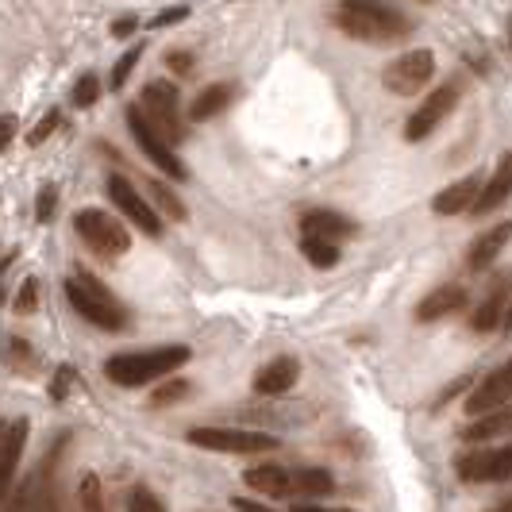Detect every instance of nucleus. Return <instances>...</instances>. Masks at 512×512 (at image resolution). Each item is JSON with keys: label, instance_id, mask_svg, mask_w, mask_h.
Segmentation results:
<instances>
[{"label": "nucleus", "instance_id": "obj_1", "mask_svg": "<svg viewBox=\"0 0 512 512\" xmlns=\"http://www.w3.org/2000/svg\"><path fill=\"white\" fill-rule=\"evenodd\" d=\"M193 359V351L185 343H170V347H154V351H120L104 362V378L116 382L120 389H143L151 382L170 378Z\"/></svg>", "mask_w": 512, "mask_h": 512}, {"label": "nucleus", "instance_id": "obj_2", "mask_svg": "<svg viewBox=\"0 0 512 512\" xmlns=\"http://www.w3.org/2000/svg\"><path fill=\"white\" fill-rule=\"evenodd\" d=\"M335 27L359 43H401L412 35L409 20L393 8H382L378 0H343L335 12Z\"/></svg>", "mask_w": 512, "mask_h": 512}, {"label": "nucleus", "instance_id": "obj_3", "mask_svg": "<svg viewBox=\"0 0 512 512\" xmlns=\"http://www.w3.org/2000/svg\"><path fill=\"white\" fill-rule=\"evenodd\" d=\"M66 301H70V308H74L81 320H89L101 332H124L131 324L128 308L112 297V289H104L89 274H70L66 278Z\"/></svg>", "mask_w": 512, "mask_h": 512}, {"label": "nucleus", "instance_id": "obj_4", "mask_svg": "<svg viewBox=\"0 0 512 512\" xmlns=\"http://www.w3.org/2000/svg\"><path fill=\"white\" fill-rule=\"evenodd\" d=\"M185 439L201 451L212 455H266V451H278L282 443L270 432H251V428H220V424H208V428H189Z\"/></svg>", "mask_w": 512, "mask_h": 512}, {"label": "nucleus", "instance_id": "obj_5", "mask_svg": "<svg viewBox=\"0 0 512 512\" xmlns=\"http://www.w3.org/2000/svg\"><path fill=\"white\" fill-rule=\"evenodd\" d=\"M74 228H77V235H81V243H85L93 255H101V258L128 255L131 235L112 212H104V208H81L74 216Z\"/></svg>", "mask_w": 512, "mask_h": 512}, {"label": "nucleus", "instance_id": "obj_6", "mask_svg": "<svg viewBox=\"0 0 512 512\" xmlns=\"http://www.w3.org/2000/svg\"><path fill=\"white\" fill-rule=\"evenodd\" d=\"M124 120H128V131L135 135V147L147 154V158H151V162L162 170V174H166V178H170V181L189 178V166H185V162L178 158V151L170 147V139H166V135H162V131L147 120V112H143V108H135V104H131Z\"/></svg>", "mask_w": 512, "mask_h": 512}, {"label": "nucleus", "instance_id": "obj_7", "mask_svg": "<svg viewBox=\"0 0 512 512\" xmlns=\"http://www.w3.org/2000/svg\"><path fill=\"white\" fill-rule=\"evenodd\" d=\"M432 77H436V54L428 51V47H420V51L397 54V58L385 66L382 85L389 93H397V97H416V93L428 89Z\"/></svg>", "mask_w": 512, "mask_h": 512}, {"label": "nucleus", "instance_id": "obj_8", "mask_svg": "<svg viewBox=\"0 0 512 512\" xmlns=\"http://www.w3.org/2000/svg\"><path fill=\"white\" fill-rule=\"evenodd\" d=\"M139 108L147 112V120H151L154 128L162 131L170 143H181V139H185V124H181V116H178V85H174V81H147Z\"/></svg>", "mask_w": 512, "mask_h": 512}, {"label": "nucleus", "instance_id": "obj_9", "mask_svg": "<svg viewBox=\"0 0 512 512\" xmlns=\"http://www.w3.org/2000/svg\"><path fill=\"white\" fill-rule=\"evenodd\" d=\"M108 201L120 208L143 235H162V216H158V208L147 205V197H143L124 174H112V178H108Z\"/></svg>", "mask_w": 512, "mask_h": 512}, {"label": "nucleus", "instance_id": "obj_10", "mask_svg": "<svg viewBox=\"0 0 512 512\" xmlns=\"http://www.w3.org/2000/svg\"><path fill=\"white\" fill-rule=\"evenodd\" d=\"M455 104H459V85H439V89H432V93L420 101V108L405 120V139H409V143L428 139V135L451 116Z\"/></svg>", "mask_w": 512, "mask_h": 512}, {"label": "nucleus", "instance_id": "obj_11", "mask_svg": "<svg viewBox=\"0 0 512 512\" xmlns=\"http://www.w3.org/2000/svg\"><path fill=\"white\" fill-rule=\"evenodd\" d=\"M512 401V359H505L497 370H489L482 382L466 393V416H486V412L505 409Z\"/></svg>", "mask_w": 512, "mask_h": 512}, {"label": "nucleus", "instance_id": "obj_12", "mask_svg": "<svg viewBox=\"0 0 512 512\" xmlns=\"http://www.w3.org/2000/svg\"><path fill=\"white\" fill-rule=\"evenodd\" d=\"M509 297H512V274H509V270H501V274L493 278V285L486 289L482 305L474 308V316H470V332H474V335L497 332V328H501V320H505Z\"/></svg>", "mask_w": 512, "mask_h": 512}, {"label": "nucleus", "instance_id": "obj_13", "mask_svg": "<svg viewBox=\"0 0 512 512\" xmlns=\"http://www.w3.org/2000/svg\"><path fill=\"white\" fill-rule=\"evenodd\" d=\"M27 447V420H0V501L12 493V478H16V466Z\"/></svg>", "mask_w": 512, "mask_h": 512}, {"label": "nucleus", "instance_id": "obj_14", "mask_svg": "<svg viewBox=\"0 0 512 512\" xmlns=\"http://www.w3.org/2000/svg\"><path fill=\"white\" fill-rule=\"evenodd\" d=\"M482 189H486L482 170H478V174H466V178L451 181L443 193H436L432 212H436V216H462V212H474L478 197H482Z\"/></svg>", "mask_w": 512, "mask_h": 512}, {"label": "nucleus", "instance_id": "obj_15", "mask_svg": "<svg viewBox=\"0 0 512 512\" xmlns=\"http://www.w3.org/2000/svg\"><path fill=\"white\" fill-rule=\"evenodd\" d=\"M297 378H301V362L293 359V355H278V359H270L258 370L251 389H255L258 397H285L297 385Z\"/></svg>", "mask_w": 512, "mask_h": 512}, {"label": "nucleus", "instance_id": "obj_16", "mask_svg": "<svg viewBox=\"0 0 512 512\" xmlns=\"http://www.w3.org/2000/svg\"><path fill=\"white\" fill-rule=\"evenodd\" d=\"M509 239H512V220H501L497 228L482 231V235L470 243V251H466V270H474V274L489 270V266L501 258V251L509 247Z\"/></svg>", "mask_w": 512, "mask_h": 512}, {"label": "nucleus", "instance_id": "obj_17", "mask_svg": "<svg viewBox=\"0 0 512 512\" xmlns=\"http://www.w3.org/2000/svg\"><path fill=\"white\" fill-rule=\"evenodd\" d=\"M359 231L355 220H347L343 212H332V208H308L305 216H301V235H316V239H351Z\"/></svg>", "mask_w": 512, "mask_h": 512}, {"label": "nucleus", "instance_id": "obj_18", "mask_svg": "<svg viewBox=\"0 0 512 512\" xmlns=\"http://www.w3.org/2000/svg\"><path fill=\"white\" fill-rule=\"evenodd\" d=\"M462 305H466V289L462 285H439L428 297H420L412 316H416V324H436V320H447L451 312H459Z\"/></svg>", "mask_w": 512, "mask_h": 512}, {"label": "nucleus", "instance_id": "obj_19", "mask_svg": "<svg viewBox=\"0 0 512 512\" xmlns=\"http://www.w3.org/2000/svg\"><path fill=\"white\" fill-rule=\"evenodd\" d=\"M512 197V151L501 154V162H497V170L486 178V189H482V197H478V205L470 216H489V212H497V208L505 205Z\"/></svg>", "mask_w": 512, "mask_h": 512}, {"label": "nucleus", "instance_id": "obj_20", "mask_svg": "<svg viewBox=\"0 0 512 512\" xmlns=\"http://www.w3.org/2000/svg\"><path fill=\"white\" fill-rule=\"evenodd\" d=\"M231 101H235V85H231V81H212V85H205V89L193 97V104H189V120H193V124H205V120H212V116L228 112Z\"/></svg>", "mask_w": 512, "mask_h": 512}, {"label": "nucleus", "instance_id": "obj_21", "mask_svg": "<svg viewBox=\"0 0 512 512\" xmlns=\"http://www.w3.org/2000/svg\"><path fill=\"white\" fill-rule=\"evenodd\" d=\"M243 482L262 493V497H289L293 493V474L278 466V462H262V466H251L247 474H243Z\"/></svg>", "mask_w": 512, "mask_h": 512}, {"label": "nucleus", "instance_id": "obj_22", "mask_svg": "<svg viewBox=\"0 0 512 512\" xmlns=\"http://www.w3.org/2000/svg\"><path fill=\"white\" fill-rule=\"evenodd\" d=\"M509 432H512V409H497V412H486L482 420L474 416L459 432V439L462 443H489V439L509 436Z\"/></svg>", "mask_w": 512, "mask_h": 512}, {"label": "nucleus", "instance_id": "obj_23", "mask_svg": "<svg viewBox=\"0 0 512 512\" xmlns=\"http://www.w3.org/2000/svg\"><path fill=\"white\" fill-rule=\"evenodd\" d=\"M332 489L335 478L332 470H324V466H305V470L293 474V493H301V497H328Z\"/></svg>", "mask_w": 512, "mask_h": 512}, {"label": "nucleus", "instance_id": "obj_24", "mask_svg": "<svg viewBox=\"0 0 512 512\" xmlns=\"http://www.w3.org/2000/svg\"><path fill=\"white\" fill-rule=\"evenodd\" d=\"M489 459H493V451H462L459 459H455V470H459V478L466 486H482L489 482Z\"/></svg>", "mask_w": 512, "mask_h": 512}, {"label": "nucleus", "instance_id": "obj_25", "mask_svg": "<svg viewBox=\"0 0 512 512\" xmlns=\"http://www.w3.org/2000/svg\"><path fill=\"white\" fill-rule=\"evenodd\" d=\"M301 255H305L316 270H332V266H339V243L316 239V235H301Z\"/></svg>", "mask_w": 512, "mask_h": 512}, {"label": "nucleus", "instance_id": "obj_26", "mask_svg": "<svg viewBox=\"0 0 512 512\" xmlns=\"http://www.w3.org/2000/svg\"><path fill=\"white\" fill-rule=\"evenodd\" d=\"M77 509L81 512H108V505H104V482L93 474V470H85V474H81V482H77Z\"/></svg>", "mask_w": 512, "mask_h": 512}, {"label": "nucleus", "instance_id": "obj_27", "mask_svg": "<svg viewBox=\"0 0 512 512\" xmlns=\"http://www.w3.org/2000/svg\"><path fill=\"white\" fill-rule=\"evenodd\" d=\"M147 193L154 197V208H158V212H166L170 220H185V216H189V208L181 205V197L166 185V181H151V185H147Z\"/></svg>", "mask_w": 512, "mask_h": 512}, {"label": "nucleus", "instance_id": "obj_28", "mask_svg": "<svg viewBox=\"0 0 512 512\" xmlns=\"http://www.w3.org/2000/svg\"><path fill=\"white\" fill-rule=\"evenodd\" d=\"M101 77L97 74H81L74 81V93H70V101H74V108H93V104L101 101Z\"/></svg>", "mask_w": 512, "mask_h": 512}, {"label": "nucleus", "instance_id": "obj_29", "mask_svg": "<svg viewBox=\"0 0 512 512\" xmlns=\"http://www.w3.org/2000/svg\"><path fill=\"white\" fill-rule=\"evenodd\" d=\"M139 58H143V47L135 43V47L120 54V62L112 66V77H108V85H112V89H124V85H128V77H131V70L139 66Z\"/></svg>", "mask_w": 512, "mask_h": 512}, {"label": "nucleus", "instance_id": "obj_30", "mask_svg": "<svg viewBox=\"0 0 512 512\" xmlns=\"http://www.w3.org/2000/svg\"><path fill=\"white\" fill-rule=\"evenodd\" d=\"M128 512H166L151 486H131L128 489Z\"/></svg>", "mask_w": 512, "mask_h": 512}, {"label": "nucleus", "instance_id": "obj_31", "mask_svg": "<svg viewBox=\"0 0 512 512\" xmlns=\"http://www.w3.org/2000/svg\"><path fill=\"white\" fill-rule=\"evenodd\" d=\"M12 308H16L20 316H31V312H39V278H24V282H20Z\"/></svg>", "mask_w": 512, "mask_h": 512}, {"label": "nucleus", "instance_id": "obj_32", "mask_svg": "<svg viewBox=\"0 0 512 512\" xmlns=\"http://www.w3.org/2000/svg\"><path fill=\"white\" fill-rule=\"evenodd\" d=\"M509 478H512V443H505L489 459V482H509Z\"/></svg>", "mask_w": 512, "mask_h": 512}, {"label": "nucleus", "instance_id": "obj_33", "mask_svg": "<svg viewBox=\"0 0 512 512\" xmlns=\"http://www.w3.org/2000/svg\"><path fill=\"white\" fill-rule=\"evenodd\" d=\"M58 124H62V112H47V116H43V120L31 128L27 143H31V147H43V143H47V139L54 135V128H58Z\"/></svg>", "mask_w": 512, "mask_h": 512}, {"label": "nucleus", "instance_id": "obj_34", "mask_svg": "<svg viewBox=\"0 0 512 512\" xmlns=\"http://www.w3.org/2000/svg\"><path fill=\"white\" fill-rule=\"evenodd\" d=\"M74 385H77L74 366H58V370H54V382H51V397H54V401H66Z\"/></svg>", "mask_w": 512, "mask_h": 512}, {"label": "nucleus", "instance_id": "obj_35", "mask_svg": "<svg viewBox=\"0 0 512 512\" xmlns=\"http://www.w3.org/2000/svg\"><path fill=\"white\" fill-rule=\"evenodd\" d=\"M181 397H189V382H181V378H174V382H166L158 393L151 397V405H174V401H181Z\"/></svg>", "mask_w": 512, "mask_h": 512}, {"label": "nucleus", "instance_id": "obj_36", "mask_svg": "<svg viewBox=\"0 0 512 512\" xmlns=\"http://www.w3.org/2000/svg\"><path fill=\"white\" fill-rule=\"evenodd\" d=\"M193 66H197V58L189 51H166V70H170V74L185 77V74H193Z\"/></svg>", "mask_w": 512, "mask_h": 512}, {"label": "nucleus", "instance_id": "obj_37", "mask_svg": "<svg viewBox=\"0 0 512 512\" xmlns=\"http://www.w3.org/2000/svg\"><path fill=\"white\" fill-rule=\"evenodd\" d=\"M54 201H58V189H54V185H43L39 197H35V216H39V220H51Z\"/></svg>", "mask_w": 512, "mask_h": 512}, {"label": "nucleus", "instance_id": "obj_38", "mask_svg": "<svg viewBox=\"0 0 512 512\" xmlns=\"http://www.w3.org/2000/svg\"><path fill=\"white\" fill-rule=\"evenodd\" d=\"M12 139H16V116L12 112H0V154L12 147Z\"/></svg>", "mask_w": 512, "mask_h": 512}, {"label": "nucleus", "instance_id": "obj_39", "mask_svg": "<svg viewBox=\"0 0 512 512\" xmlns=\"http://www.w3.org/2000/svg\"><path fill=\"white\" fill-rule=\"evenodd\" d=\"M185 16H189V8H185V4H178V8H170V12H158V16H154V20H151V27H170V24H181Z\"/></svg>", "mask_w": 512, "mask_h": 512}, {"label": "nucleus", "instance_id": "obj_40", "mask_svg": "<svg viewBox=\"0 0 512 512\" xmlns=\"http://www.w3.org/2000/svg\"><path fill=\"white\" fill-rule=\"evenodd\" d=\"M466 385H470V374H462V378H455V382H451V385H447V389H443V393H439L436 409H443V405H447L451 397H459V393H462V389H466Z\"/></svg>", "mask_w": 512, "mask_h": 512}, {"label": "nucleus", "instance_id": "obj_41", "mask_svg": "<svg viewBox=\"0 0 512 512\" xmlns=\"http://www.w3.org/2000/svg\"><path fill=\"white\" fill-rule=\"evenodd\" d=\"M135 27H139V20H135V16H124V20L112 24V35H116V39H128V35H135Z\"/></svg>", "mask_w": 512, "mask_h": 512}, {"label": "nucleus", "instance_id": "obj_42", "mask_svg": "<svg viewBox=\"0 0 512 512\" xmlns=\"http://www.w3.org/2000/svg\"><path fill=\"white\" fill-rule=\"evenodd\" d=\"M235 509H239V512H270L266 505H258V501H247V497H239V501H235Z\"/></svg>", "mask_w": 512, "mask_h": 512}, {"label": "nucleus", "instance_id": "obj_43", "mask_svg": "<svg viewBox=\"0 0 512 512\" xmlns=\"http://www.w3.org/2000/svg\"><path fill=\"white\" fill-rule=\"evenodd\" d=\"M289 512H347V509H320V505H293Z\"/></svg>", "mask_w": 512, "mask_h": 512}, {"label": "nucleus", "instance_id": "obj_44", "mask_svg": "<svg viewBox=\"0 0 512 512\" xmlns=\"http://www.w3.org/2000/svg\"><path fill=\"white\" fill-rule=\"evenodd\" d=\"M39 512H58V505H54V493H51V482H47V501H43V509Z\"/></svg>", "mask_w": 512, "mask_h": 512}, {"label": "nucleus", "instance_id": "obj_45", "mask_svg": "<svg viewBox=\"0 0 512 512\" xmlns=\"http://www.w3.org/2000/svg\"><path fill=\"white\" fill-rule=\"evenodd\" d=\"M493 512H512V497H509V501H505V505H497V509H493Z\"/></svg>", "mask_w": 512, "mask_h": 512}, {"label": "nucleus", "instance_id": "obj_46", "mask_svg": "<svg viewBox=\"0 0 512 512\" xmlns=\"http://www.w3.org/2000/svg\"><path fill=\"white\" fill-rule=\"evenodd\" d=\"M420 4H432V0H420Z\"/></svg>", "mask_w": 512, "mask_h": 512}, {"label": "nucleus", "instance_id": "obj_47", "mask_svg": "<svg viewBox=\"0 0 512 512\" xmlns=\"http://www.w3.org/2000/svg\"><path fill=\"white\" fill-rule=\"evenodd\" d=\"M509 31H512V24H509Z\"/></svg>", "mask_w": 512, "mask_h": 512}]
</instances>
